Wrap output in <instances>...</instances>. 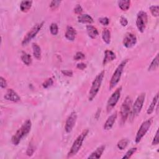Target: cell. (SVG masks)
I'll use <instances>...</instances> for the list:
<instances>
[{"mask_svg": "<svg viewBox=\"0 0 159 159\" xmlns=\"http://www.w3.org/2000/svg\"><path fill=\"white\" fill-rule=\"evenodd\" d=\"M62 73L64 75L67 77H72L73 75V72L70 70H62Z\"/></svg>", "mask_w": 159, "mask_h": 159, "instance_id": "ab89813d", "label": "cell"}, {"mask_svg": "<svg viewBox=\"0 0 159 159\" xmlns=\"http://www.w3.org/2000/svg\"><path fill=\"white\" fill-rule=\"evenodd\" d=\"M0 84H1L0 86L2 88H6L7 87V81L3 77H0Z\"/></svg>", "mask_w": 159, "mask_h": 159, "instance_id": "d590c367", "label": "cell"}, {"mask_svg": "<svg viewBox=\"0 0 159 159\" xmlns=\"http://www.w3.org/2000/svg\"><path fill=\"white\" fill-rule=\"evenodd\" d=\"M85 55L84 54H83L81 52H78L76 53V54L74 56V60H80L84 58Z\"/></svg>", "mask_w": 159, "mask_h": 159, "instance_id": "836d02e7", "label": "cell"}, {"mask_svg": "<svg viewBox=\"0 0 159 159\" xmlns=\"http://www.w3.org/2000/svg\"><path fill=\"white\" fill-rule=\"evenodd\" d=\"M21 58L22 62L25 65H29L31 64L32 58H31V56L29 54L23 52L22 53V55H21Z\"/></svg>", "mask_w": 159, "mask_h": 159, "instance_id": "cb8c5ba5", "label": "cell"}, {"mask_svg": "<svg viewBox=\"0 0 159 159\" xmlns=\"http://www.w3.org/2000/svg\"><path fill=\"white\" fill-rule=\"evenodd\" d=\"M159 143V137H158V131H157L156 134H155V136L152 141V144L153 145H158Z\"/></svg>", "mask_w": 159, "mask_h": 159, "instance_id": "8d00e7d4", "label": "cell"}, {"mask_svg": "<svg viewBox=\"0 0 159 159\" xmlns=\"http://www.w3.org/2000/svg\"><path fill=\"white\" fill-rule=\"evenodd\" d=\"M137 148L136 147H133L131 148V149H129L126 153V154L123 157V158H129L132 157V155L135 153L137 151Z\"/></svg>", "mask_w": 159, "mask_h": 159, "instance_id": "f546056e", "label": "cell"}, {"mask_svg": "<svg viewBox=\"0 0 159 159\" xmlns=\"http://www.w3.org/2000/svg\"><path fill=\"white\" fill-rule=\"evenodd\" d=\"M158 93H157L156 95L154 96L152 100V101L151 103V105L149 106L147 111V113L148 114H151L154 112V111L155 110V106L157 105V103L158 102Z\"/></svg>", "mask_w": 159, "mask_h": 159, "instance_id": "44dd1931", "label": "cell"}, {"mask_svg": "<svg viewBox=\"0 0 159 159\" xmlns=\"http://www.w3.org/2000/svg\"><path fill=\"white\" fill-rule=\"evenodd\" d=\"M99 21L100 22L103 24V26H107L109 24V20L108 18L104 17V18H101L99 19Z\"/></svg>", "mask_w": 159, "mask_h": 159, "instance_id": "e575fe53", "label": "cell"}, {"mask_svg": "<svg viewBox=\"0 0 159 159\" xmlns=\"http://www.w3.org/2000/svg\"><path fill=\"white\" fill-rule=\"evenodd\" d=\"M4 98H5V100L8 101H10L15 103L19 102L21 100L20 96L13 89H8Z\"/></svg>", "mask_w": 159, "mask_h": 159, "instance_id": "4fadbf2b", "label": "cell"}, {"mask_svg": "<svg viewBox=\"0 0 159 159\" xmlns=\"http://www.w3.org/2000/svg\"><path fill=\"white\" fill-rule=\"evenodd\" d=\"M77 119V114L75 112H72L68 118L67 119L65 126V130L67 133H70L71 132L73 128H74L76 121Z\"/></svg>", "mask_w": 159, "mask_h": 159, "instance_id": "8fae6325", "label": "cell"}, {"mask_svg": "<svg viewBox=\"0 0 159 159\" xmlns=\"http://www.w3.org/2000/svg\"><path fill=\"white\" fill-rule=\"evenodd\" d=\"M32 50H33V55L34 57L37 59H41V47L35 43L32 44Z\"/></svg>", "mask_w": 159, "mask_h": 159, "instance_id": "7402d4cb", "label": "cell"}, {"mask_svg": "<svg viewBox=\"0 0 159 159\" xmlns=\"http://www.w3.org/2000/svg\"><path fill=\"white\" fill-rule=\"evenodd\" d=\"M152 124V119H149L144 121V123L141 124V127L139 128L136 136L135 138V141L136 143H139L141 141V139L143 138V137L145 135L146 133L148 132L150 128L151 127V125Z\"/></svg>", "mask_w": 159, "mask_h": 159, "instance_id": "ba28073f", "label": "cell"}, {"mask_svg": "<svg viewBox=\"0 0 159 159\" xmlns=\"http://www.w3.org/2000/svg\"><path fill=\"white\" fill-rule=\"evenodd\" d=\"M77 68L80 69V70H84L85 68H87V65L84 64V63H80V64H78L77 65Z\"/></svg>", "mask_w": 159, "mask_h": 159, "instance_id": "60d3db41", "label": "cell"}, {"mask_svg": "<svg viewBox=\"0 0 159 159\" xmlns=\"http://www.w3.org/2000/svg\"><path fill=\"white\" fill-rule=\"evenodd\" d=\"M44 22H40L36 24L35 25H34L31 30L26 34V36L24 37V38L22 42V44L23 45H25L28 44L32 39H34L36 35L38 34V32L41 31V28H42L44 25Z\"/></svg>", "mask_w": 159, "mask_h": 159, "instance_id": "52a82bcc", "label": "cell"}, {"mask_svg": "<svg viewBox=\"0 0 159 159\" xmlns=\"http://www.w3.org/2000/svg\"><path fill=\"white\" fill-rule=\"evenodd\" d=\"M78 21L83 24L88 23L90 24L93 22V19L90 15L87 14H84V15H80L78 17Z\"/></svg>", "mask_w": 159, "mask_h": 159, "instance_id": "ac0fdd59", "label": "cell"}, {"mask_svg": "<svg viewBox=\"0 0 159 159\" xmlns=\"http://www.w3.org/2000/svg\"><path fill=\"white\" fill-rule=\"evenodd\" d=\"M102 39L106 44H109L111 42V32L108 29H104L102 32Z\"/></svg>", "mask_w": 159, "mask_h": 159, "instance_id": "603a6c76", "label": "cell"}, {"mask_svg": "<svg viewBox=\"0 0 159 159\" xmlns=\"http://www.w3.org/2000/svg\"><path fill=\"white\" fill-rule=\"evenodd\" d=\"M50 31L51 34L54 35H56L58 32V28L56 23H52L50 26Z\"/></svg>", "mask_w": 159, "mask_h": 159, "instance_id": "83f0119b", "label": "cell"}, {"mask_svg": "<svg viewBox=\"0 0 159 159\" xmlns=\"http://www.w3.org/2000/svg\"><path fill=\"white\" fill-rule=\"evenodd\" d=\"M65 38L67 39L70 41H73L75 39L77 35V31L76 30L72 28L71 26H68L67 28L66 32H65Z\"/></svg>", "mask_w": 159, "mask_h": 159, "instance_id": "e0dca14e", "label": "cell"}, {"mask_svg": "<svg viewBox=\"0 0 159 159\" xmlns=\"http://www.w3.org/2000/svg\"><path fill=\"white\" fill-rule=\"evenodd\" d=\"M104 77V71H102L94 78L92 83L91 88L89 92V96H88L89 101H93L94 99L96 96L97 95L98 93L99 92Z\"/></svg>", "mask_w": 159, "mask_h": 159, "instance_id": "3957f363", "label": "cell"}, {"mask_svg": "<svg viewBox=\"0 0 159 159\" xmlns=\"http://www.w3.org/2000/svg\"><path fill=\"white\" fill-rule=\"evenodd\" d=\"M74 11L76 14L80 15L81 13H82V11H83V9L80 5H77L74 9Z\"/></svg>", "mask_w": 159, "mask_h": 159, "instance_id": "f35d334b", "label": "cell"}, {"mask_svg": "<svg viewBox=\"0 0 159 159\" xmlns=\"http://www.w3.org/2000/svg\"><path fill=\"white\" fill-rule=\"evenodd\" d=\"M116 54L111 51L106 50L104 52V57L103 59V64L104 65H106L109 62H111V61L116 59Z\"/></svg>", "mask_w": 159, "mask_h": 159, "instance_id": "9a60e30c", "label": "cell"}, {"mask_svg": "<svg viewBox=\"0 0 159 159\" xmlns=\"http://www.w3.org/2000/svg\"><path fill=\"white\" fill-rule=\"evenodd\" d=\"M54 81L52 78H48L47 80H45L43 83H42V86L44 88H48V87H51L53 84Z\"/></svg>", "mask_w": 159, "mask_h": 159, "instance_id": "4dcf8cb0", "label": "cell"}, {"mask_svg": "<svg viewBox=\"0 0 159 159\" xmlns=\"http://www.w3.org/2000/svg\"><path fill=\"white\" fill-rule=\"evenodd\" d=\"M32 127V123L31 120H27L22 126L17 131L16 134L12 137V143L15 145H18L21 141L22 139L26 137L31 131Z\"/></svg>", "mask_w": 159, "mask_h": 159, "instance_id": "6da1fadb", "label": "cell"}, {"mask_svg": "<svg viewBox=\"0 0 159 159\" xmlns=\"http://www.w3.org/2000/svg\"><path fill=\"white\" fill-rule=\"evenodd\" d=\"M150 10L152 15L155 17H158L159 15V6H152L150 8Z\"/></svg>", "mask_w": 159, "mask_h": 159, "instance_id": "f1b7e54d", "label": "cell"}, {"mask_svg": "<svg viewBox=\"0 0 159 159\" xmlns=\"http://www.w3.org/2000/svg\"><path fill=\"white\" fill-rule=\"evenodd\" d=\"M128 62V59H125L123 61H122L121 63L118 65V67L116 69L111 77V81H110L109 83L110 90H112L113 88H114L118 84V83L119 82L122 76V73H123L124 68Z\"/></svg>", "mask_w": 159, "mask_h": 159, "instance_id": "277c9868", "label": "cell"}, {"mask_svg": "<svg viewBox=\"0 0 159 159\" xmlns=\"http://www.w3.org/2000/svg\"><path fill=\"white\" fill-rule=\"evenodd\" d=\"M105 145H101L99 147H98L93 152H92L88 157V158H95L98 159L101 158L103 152L105 150Z\"/></svg>", "mask_w": 159, "mask_h": 159, "instance_id": "2e32d148", "label": "cell"}, {"mask_svg": "<svg viewBox=\"0 0 159 159\" xmlns=\"http://www.w3.org/2000/svg\"><path fill=\"white\" fill-rule=\"evenodd\" d=\"M120 23H121V24L122 25V26H123V27L126 26L128 25V21L127 18H126L124 17V16L121 17Z\"/></svg>", "mask_w": 159, "mask_h": 159, "instance_id": "74e56055", "label": "cell"}, {"mask_svg": "<svg viewBox=\"0 0 159 159\" xmlns=\"http://www.w3.org/2000/svg\"><path fill=\"white\" fill-rule=\"evenodd\" d=\"M89 132L88 130H84L80 135L77 137V138L75 139L74 142L73 143L70 150L68 153L67 157H71L75 155L80 150L82 144L83 143V141L84 139L86 138L87 136L88 135V134Z\"/></svg>", "mask_w": 159, "mask_h": 159, "instance_id": "7a4b0ae2", "label": "cell"}, {"mask_svg": "<svg viewBox=\"0 0 159 159\" xmlns=\"http://www.w3.org/2000/svg\"><path fill=\"white\" fill-rule=\"evenodd\" d=\"M117 117H118L117 112H115L114 114L110 116L106 120V123H104V129L106 131H109L111 129L115 123Z\"/></svg>", "mask_w": 159, "mask_h": 159, "instance_id": "5bb4252c", "label": "cell"}, {"mask_svg": "<svg viewBox=\"0 0 159 159\" xmlns=\"http://www.w3.org/2000/svg\"><path fill=\"white\" fill-rule=\"evenodd\" d=\"M32 1H22L20 4V9L24 13H26L32 7Z\"/></svg>", "mask_w": 159, "mask_h": 159, "instance_id": "ffe728a7", "label": "cell"}, {"mask_svg": "<svg viewBox=\"0 0 159 159\" xmlns=\"http://www.w3.org/2000/svg\"><path fill=\"white\" fill-rule=\"evenodd\" d=\"M130 1H119L118 2V5L119 8L124 11H128L130 8Z\"/></svg>", "mask_w": 159, "mask_h": 159, "instance_id": "d4e9b609", "label": "cell"}, {"mask_svg": "<svg viewBox=\"0 0 159 159\" xmlns=\"http://www.w3.org/2000/svg\"><path fill=\"white\" fill-rule=\"evenodd\" d=\"M145 99V93H142L138 96L136 101L134 102L132 109L131 110V113L129 114V118L131 120H133L136 116L139 115L141 113V109L143 107L144 101Z\"/></svg>", "mask_w": 159, "mask_h": 159, "instance_id": "5b68a950", "label": "cell"}, {"mask_svg": "<svg viewBox=\"0 0 159 159\" xmlns=\"http://www.w3.org/2000/svg\"><path fill=\"white\" fill-rule=\"evenodd\" d=\"M132 106V99L130 96H127L121 105L120 114L121 124H124L128 119L131 113Z\"/></svg>", "mask_w": 159, "mask_h": 159, "instance_id": "8992f818", "label": "cell"}, {"mask_svg": "<svg viewBox=\"0 0 159 159\" xmlns=\"http://www.w3.org/2000/svg\"><path fill=\"white\" fill-rule=\"evenodd\" d=\"M129 142V141L128 139H121V141H119L118 142V143L117 144L118 149H119L121 151L124 150L126 148V147L128 146Z\"/></svg>", "mask_w": 159, "mask_h": 159, "instance_id": "4316f807", "label": "cell"}, {"mask_svg": "<svg viewBox=\"0 0 159 159\" xmlns=\"http://www.w3.org/2000/svg\"><path fill=\"white\" fill-rule=\"evenodd\" d=\"M137 43V38L135 34L127 33L123 39V45L126 48H131Z\"/></svg>", "mask_w": 159, "mask_h": 159, "instance_id": "7c38bea8", "label": "cell"}, {"mask_svg": "<svg viewBox=\"0 0 159 159\" xmlns=\"http://www.w3.org/2000/svg\"><path fill=\"white\" fill-rule=\"evenodd\" d=\"M61 1H58V0H55V1L51 2L50 4V8L52 9H57L60 5Z\"/></svg>", "mask_w": 159, "mask_h": 159, "instance_id": "1f68e13d", "label": "cell"}, {"mask_svg": "<svg viewBox=\"0 0 159 159\" xmlns=\"http://www.w3.org/2000/svg\"><path fill=\"white\" fill-rule=\"evenodd\" d=\"M158 67V55L157 54L156 57L153 59L152 62L149 67V71H154Z\"/></svg>", "mask_w": 159, "mask_h": 159, "instance_id": "484cf974", "label": "cell"}, {"mask_svg": "<svg viewBox=\"0 0 159 159\" xmlns=\"http://www.w3.org/2000/svg\"><path fill=\"white\" fill-rule=\"evenodd\" d=\"M34 151H35L34 147L32 144H29L28 148L27 149V151H26V154L28 156H32L34 152Z\"/></svg>", "mask_w": 159, "mask_h": 159, "instance_id": "d6a6232c", "label": "cell"}, {"mask_svg": "<svg viewBox=\"0 0 159 159\" xmlns=\"http://www.w3.org/2000/svg\"><path fill=\"white\" fill-rule=\"evenodd\" d=\"M87 31L88 36L91 39H95L99 34L97 29L91 25L87 26Z\"/></svg>", "mask_w": 159, "mask_h": 159, "instance_id": "d6986e66", "label": "cell"}, {"mask_svg": "<svg viewBox=\"0 0 159 159\" xmlns=\"http://www.w3.org/2000/svg\"><path fill=\"white\" fill-rule=\"evenodd\" d=\"M147 14L144 11H140L138 13L136 19V26L141 32H144L147 23Z\"/></svg>", "mask_w": 159, "mask_h": 159, "instance_id": "30bf717a", "label": "cell"}, {"mask_svg": "<svg viewBox=\"0 0 159 159\" xmlns=\"http://www.w3.org/2000/svg\"><path fill=\"white\" fill-rule=\"evenodd\" d=\"M121 91H122V87H120L112 94L111 96H110V98L108 101L107 106H106V109H107L108 112L111 111V110L114 108V106L116 105V104L118 103L120 97H121Z\"/></svg>", "mask_w": 159, "mask_h": 159, "instance_id": "9c48e42d", "label": "cell"}]
</instances>
